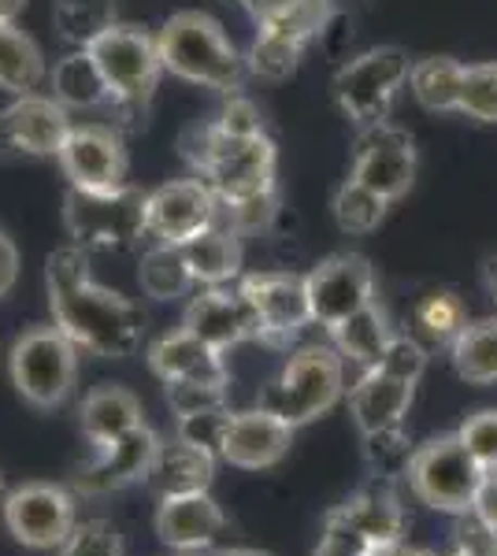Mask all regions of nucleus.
Instances as JSON below:
<instances>
[{"label":"nucleus","instance_id":"39448f33","mask_svg":"<svg viewBox=\"0 0 497 556\" xmlns=\"http://www.w3.org/2000/svg\"><path fill=\"white\" fill-rule=\"evenodd\" d=\"M346 393V361L334 345H301L283 364L278 379L260 393V408L275 412L290 427L315 424Z\"/></svg>","mask_w":497,"mask_h":556},{"label":"nucleus","instance_id":"bf43d9fd","mask_svg":"<svg viewBox=\"0 0 497 556\" xmlns=\"http://www.w3.org/2000/svg\"><path fill=\"white\" fill-rule=\"evenodd\" d=\"M0 501H4V482H0Z\"/></svg>","mask_w":497,"mask_h":556},{"label":"nucleus","instance_id":"4468645a","mask_svg":"<svg viewBox=\"0 0 497 556\" xmlns=\"http://www.w3.org/2000/svg\"><path fill=\"white\" fill-rule=\"evenodd\" d=\"M360 186L375 190L383 201H401L415 182V141L409 130L394 123H375L360 130L357 152H352V172Z\"/></svg>","mask_w":497,"mask_h":556},{"label":"nucleus","instance_id":"49530a36","mask_svg":"<svg viewBox=\"0 0 497 556\" xmlns=\"http://www.w3.org/2000/svg\"><path fill=\"white\" fill-rule=\"evenodd\" d=\"M460 519H468V527L457 534V545L449 556H497V534L486 531L475 516H460Z\"/></svg>","mask_w":497,"mask_h":556},{"label":"nucleus","instance_id":"79ce46f5","mask_svg":"<svg viewBox=\"0 0 497 556\" xmlns=\"http://www.w3.org/2000/svg\"><path fill=\"white\" fill-rule=\"evenodd\" d=\"M227 424H231V405L227 408H212V412H197V416L175 419V438H183V442L197 445V450L212 453L215 460H220Z\"/></svg>","mask_w":497,"mask_h":556},{"label":"nucleus","instance_id":"c03bdc74","mask_svg":"<svg viewBox=\"0 0 497 556\" xmlns=\"http://www.w3.org/2000/svg\"><path fill=\"white\" fill-rule=\"evenodd\" d=\"M375 367H383V371H390L405 382H420L423 371H427V349H423L420 338H412V334H394L383 353V361Z\"/></svg>","mask_w":497,"mask_h":556},{"label":"nucleus","instance_id":"ea45409f","mask_svg":"<svg viewBox=\"0 0 497 556\" xmlns=\"http://www.w3.org/2000/svg\"><path fill=\"white\" fill-rule=\"evenodd\" d=\"M275 215H278V190L264 193V197H252V201L220 204L215 223H223V227L234 230L238 238H246V235H260V230H268Z\"/></svg>","mask_w":497,"mask_h":556},{"label":"nucleus","instance_id":"5701e85b","mask_svg":"<svg viewBox=\"0 0 497 556\" xmlns=\"http://www.w3.org/2000/svg\"><path fill=\"white\" fill-rule=\"evenodd\" d=\"M415 382H405L383 367H364L357 382L349 386V416L357 424L360 438L375 434V430L401 427L412 408Z\"/></svg>","mask_w":497,"mask_h":556},{"label":"nucleus","instance_id":"cd10ccee","mask_svg":"<svg viewBox=\"0 0 497 556\" xmlns=\"http://www.w3.org/2000/svg\"><path fill=\"white\" fill-rule=\"evenodd\" d=\"M49 83H52V97H57L67 112L71 108H75V112H94V108L112 104L108 83L89 49H71L67 56L57 60Z\"/></svg>","mask_w":497,"mask_h":556},{"label":"nucleus","instance_id":"c756f323","mask_svg":"<svg viewBox=\"0 0 497 556\" xmlns=\"http://www.w3.org/2000/svg\"><path fill=\"white\" fill-rule=\"evenodd\" d=\"M45 78H49V67H45L38 41L15 23H0V89H8L12 97L38 93Z\"/></svg>","mask_w":497,"mask_h":556},{"label":"nucleus","instance_id":"f8f14e48","mask_svg":"<svg viewBox=\"0 0 497 556\" xmlns=\"http://www.w3.org/2000/svg\"><path fill=\"white\" fill-rule=\"evenodd\" d=\"M315 327L334 330L352 312L375 304V267L360 253H334L305 275Z\"/></svg>","mask_w":497,"mask_h":556},{"label":"nucleus","instance_id":"dca6fc26","mask_svg":"<svg viewBox=\"0 0 497 556\" xmlns=\"http://www.w3.org/2000/svg\"><path fill=\"white\" fill-rule=\"evenodd\" d=\"M220 215V201L201 178H171L146 193V238L164 245H186Z\"/></svg>","mask_w":497,"mask_h":556},{"label":"nucleus","instance_id":"4c0bfd02","mask_svg":"<svg viewBox=\"0 0 497 556\" xmlns=\"http://www.w3.org/2000/svg\"><path fill=\"white\" fill-rule=\"evenodd\" d=\"M457 112L475 123H497V60L464 67V89H460Z\"/></svg>","mask_w":497,"mask_h":556},{"label":"nucleus","instance_id":"e433bc0d","mask_svg":"<svg viewBox=\"0 0 497 556\" xmlns=\"http://www.w3.org/2000/svg\"><path fill=\"white\" fill-rule=\"evenodd\" d=\"M412 442L401 427H390V430H375V434H364V460H368V471L372 479L378 482H397L409 475V464H412Z\"/></svg>","mask_w":497,"mask_h":556},{"label":"nucleus","instance_id":"a19ab883","mask_svg":"<svg viewBox=\"0 0 497 556\" xmlns=\"http://www.w3.org/2000/svg\"><path fill=\"white\" fill-rule=\"evenodd\" d=\"M60 556H123V534L108 519H86L60 545Z\"/></svg>","mask_w":497,"mask_h":556},{"label":"nucleus","instance_id":"bb28decb","mask_svg":"<svg viewBox=\"0 0 497 556\" xmlns=\"http://www.w3.org/2000/svg\"><path fill=\"white\" fill-rule=\"evenodd\" d=\"M183 253L197 286H231L241 278V260H246L241 256V238L223 223H212L197 238H189Z\"/></svg>","mask_w":497,"mask_h":556},{"label":"nucleus","instance_id":"c9c22d12","mask_svg":"<svg viewBox=\"0 0 497 556\" xmlns=\"http://www.w3.org/2000/svg\"><path fill=\"white\" fill-rule=\"evenodd\" d=\"M386 208H390V201H383L375 190L360 186L357 178H346V182L334 190V201H331L334 223H338L341 235H372L378 223L386 219Z\"/></svg>","mask_w":497,"mask_h":556},{"label":"nucleus","instance_id":"aec40b11","mask_svg":"<svg viewBox=\"0 0 497 556\" xmlns=\"http://www.w3.org/2000/svg\"><path fill=\"white\" fill-rule=\"evenodd\" d=\"M294 430L286 419H278L268 408H246L231 412L227 434H223L220 460L238 471H268L286 460L294 445Z\"/></svg>","mask_w":497,"mask_h":556},{"label":"nucleus","instance_id":"4d7b16f0","mask_svg":"<svg viewBox=\"0 0 497 556\" xmlns=\"http://www.w3.org/2000/svg\"><path fill=\"white\" fill-rule=\"evenodd\" d=\"M405 556H438V553H431V549H405Z\"/></svg>","mask_w":497,"mask_h":556},{"label":"nucleus","instance_id":"72a5a7b5","mask_svg":"<svg viewBox=\"0 0 497 556\" xmlns=\"http://www.w3.org/2000/svg\"><path fill=\"white\" fill-rule=\"evenodd\" d=\"M115 0H57L52 4V30L71 49H89L108 26H115Z\"/></svg>","mask_w":497,"mask_h":556},{"label":"nucleus","instance_id":"6ab92c4d","mask_svg":"<svg viewBox=\"0 0 497 556\" xmlns=\"http://www.w3.org/2000/svg\"><path fill=\"white\" fill-rule=\"evenodd\" d=\"M160 442H164V438L149 424L134 427L131 434L101 445L94 460L75 475V486L71 490L83 493V497H104V493H120L126 486H134V482H146Z\"/></svg>","mask_w":497,"mask_h":556},{"label":"nucleus","instance_id":"2eb2a0df","mask_svg":"<svg viewBox=\"0 0 497 556\" xmlns=\"http://www.w3.org/2000/svg\"><path fill=\"white\" fill-rule=\"evenodd\" d=\"M238 290L257 312L260 323V342L286 345L290 338L301 334L312 323L309 290H305V275L294 271H252L238 278Z\"/></svg>","mask_w":497,"mask_h":556},{"label":"nucleus","instance_id":"a878e982","mask_svg":"<svg viewBox=\"0 0 497 556\" xmlns=\"http://www.w3.org/2000/svg\"><path fill=\"white\" fill-rule=\"evenodd\" d=\"M215 456L197 450V445L183 442V438H171L160 442L157 456H152V468L146 475V486L157 497H175V493H197L212 490L215 482Z\"/></svg>","mask_w":497,"mask_h":556},{"label":"nucleus","instance_id":"c85d7f7f","mask_svg":"<svg viewBox=\"0 0 497 556\" xmlns=\"http://www.w3.org/2000/svg\"><path fill=\"white\" fill-rule=\"evenodd\" d=\"M464 67L453 56H420L409 67V89L415 104L431 115H446L460 108V89H464Z\"/></svg>","mask_w":497,"mask_h":556},{"label":"nucleus","instance_id":"b1692460","mask_svg":"<svg viewBox=\"0 0 497 556\" xmlns=\"http://www.w3.org/2000/svg\"><path fill=\"white\" fill-rule=\"evenodd\" d=\"M146 361L152 367L160 382H178V379H189V382H220V386H231V367L223 364V353L212 349L208 342H201L197 334H189L186 327L178 330H167L164 338L149 345Z\"/></svg>","mask_w":497,"mask_h":556},{"label":"nucleus","instance_id":"20e7f679","mask_svg":"<svg viewBox=\"0 0 497 556\" xmlns=\"http://www.w3.org/2000/svg\"><path fill=\"white\" fill-rule=\"evenodd\" d=\"M97 67H101L108 93H112L115 115L126 123H146V112L152 104V93L160 86L164 64H160L157 34L141 30L131 23H115L89 45Z\"/></svg>","mask_w":497,"mask_h":556},{"label":"nucleus","instance_id":"8fccbe9b","mask_svg":"<svg viewBox=\"0 0 497 556\" xmlns=\"http://www.w3.org/2000/svg\"><path fill=\"white\" fill-rule=\"evenodd\" d=\"M472 516L486 527V531L497 534V475H490V479H486V486H483V493H479Z\"/></svg>","mask_w":497,"mask_h":556},{"label":"nucleus","instance_id":"f257e3e1","mask_svg":"<svg viewBox=\"0 0 497 556\" xmlns=\"http://www.w3.org/2000/svg\"><path fill=\"white\" fill-rule=\"evenodd\" d=\"M45 282H49L52 323L75 342L78 353L104 361H126L138 353L146 338V312L120 290H108L89 278L86 249L63 245L49 253Z\"/></svg>","mask_w":497,"mask_h":556},{"label":"nucleus","instance_id":"de8ad7c7","mask_svg":"<svg viewBox=\"0 0 497 556\" xmlns=\"http://www.w3.org/2000/svg\"><path fill=\"white\" fill-rule=\"evenodd\" d=\"M20 271H23L20 249H15V241L8 238V230L0 227V301H4L8 293L15 290V282H20Z\"/></svg>","mask_w":497,"mask_h":556},{"label":"nucleus","instance_id":"603ef678","mask_svg":"<svg viewBox=\"0 0 497 556\" xmlns=\"http://www.w3.org/2000/svg\"><path fill=\"white\" fill-rule=\"evenodd\" d=\"M360 556H405V542H364Z\"/></svg>","mask_w":497,"mask_h":556},{"label":"nucleus","instance_id":"f3484780","mask_svg":"<svg viewBox=\"0 0 497 556\" xmlns=\"http://www.w3.org/2000/svg\"><path fill=\"white\" fill-rule=\"evenodd\" d=\"M71 127H75L71 112L52 93H23L0 112V152L4 156H57Z\"/></svg>","mask_w":497,"mask_h":556},{"label":"nucleus","instance_id":"7ed1b4c3","mask_svg":"<svg viewBox=\"0 0 497 556\" xmlns=\"http://www.w3.org/2000/svg\"><path fill=\"white\" fill-rule=\"evenodd\" d=\"M160 64L167 75L183 78V83L215 89V93H241L249 75L246 56L238 45L227 38L220 20L208 12H175L157 30Z\"/></svg>","mask_w":497,"mask_h":556},{"label":"nucleus","instance_id":"09e8293b","mask_svg":"<svg viewBox=\"0 0 497 556\" xmlns=\"http://www.w3.org/2000/svg\"><path fill=\"white\" fill-rule=\"evenodd\" d=\"M312 556H360V542L341 531H331V527H323V538L320 545H315Z\"/></svg>","mask_w":497,"mask_h":556},{"label":"nucleus","instance_id":"0eeeda50","mask_svg":"<svg viewBox=\"0 0 497 556\" xmlns=\"http://www.w3.org/2000/svg\"><path fill=\"white\" fill-rule=\"evenodd\" d=\"M409 52L397 45H375L338 67L331 83L334 104L357 130H368L375 123H390L394 101L409 86Z\"/></svg>","mask_w":497,"mask_h":556},{"label":"nucleus","instance_id":"37998d69","mask_svg":"<svg viewBox=\"0 0 497 556\" xmlns=\"http://www.w3.org/2000/svg\"><path fill=\"white\" fill-rule=\"evenodd\" d=\"M457 438L468 445V453L486 468V475H497V408H483L460 424Z\"/></svg>","mask_w":497,"mask_h":556},{"label":"nucleus","instance_id":"ddd939ff","mask_svg":"<svg viewBox=\"0 0 497 556\" xmlns=\"http://www.w3.org/2000/svg\"><path fill=\"white\" fill-rule=\"evenodd\" d=\"M57 164L67 175L71 190L108 193V190H123L131 182V160H126L120 130L104 127V123L71 127L67 141L57 152Z\"/></svg>","mask_w":497,"mask_h":556},{"label":"nucleus","instance_id":"6e6552de","mask_svg":"<svg viewBox=\"0 0 497 556\" xmlns=\"http://www.w3.org/2000/svg\"><path fill=\"white\" fill-rule=\"evenodd\" d=\"M8 371L12 386L30 408L52 412L67 405L78 382V349L67 334L49 323V327H30L12 342L8 353Z\"/></svg>","mask_w":497,"mask_h":556},{"label":"nucleus","instance_id":"f03ea898","mask_svg":"<svg viewBox=\"0 0 497 556\" xmlns=\"http://www.w3.org/2000/svg\"><path fill=\"white\" fill-rule=\"evenodd\" d=\"M183 156L220 204L275 193L278 149L268 138V130L238 138V134L215 127V119L197 123L183 134Z\"/></svg>","mask_w":497,"mask_h":556},{"label":"nucleus","instance_id":"1a4fd4ad","mask_svg":"<svg viewBox=\"0 0 497 556\" xmlns=\"http://www.w3.org/2000/svg\"><path fill=\"white\" fill-rule=\"evenodd\" d=\"M63 227L71 245L86 253H123L146 238V193L131 182L123 190L89 193L67 190L63 197Z\"/></svg>","mask_w":497,"mask_h":556},{"label":"nucleus","instance_id":"864d4df0","mask_svg":"<svg viewBox=\"0 0 497 556\" xmlns=\"http://www.w3.org/2000/svg\"><path fill=\"white\" fill-rule=\"evenodd\" d=\"M26 12V0H0V23H15Z\"/></svg>","mask_w":497,"mask_h":556},{"label":"nucleus","instance_id":"9b49d317","mask_svg":"<svg viewBox=\"0 0 497 556\" xmlns=\"http://www.w3.org/2000/svg\"><path fill=\"white\" fill-rule=\"evenodd\" d=\"M4 527L23 549H60L78 527L75 513V490L60 486V482H23V486L8 490L0 501Z\"/></svg>","mask_w":497,"mask_h":556},{"label":"nucleus","instance_id":"2f4dec72","mask_svg":"<svg viewBox=\"0 0 497 556\" xmlns=\"http://www.w3.org/2000/svg\"><path fill=\"white\" fill-rule=\"evenodd\" d=\"M138 282L152 301H178L189 290H197L183 245H164V241H152V249L141 253Z\"/></svg>","mask_w":497,"mask_h":556},{"label":"nucleus","instance_id":"393cba45","mask_svg":"<svg viewBox=\"0 0 497 556\" xmlns=\"http://www.w3.org/2000/svg\"><path fill=\"white\" fill-rule=\"evenodd\" d=\"M141 424H146V412H141L138 393H131L126 386H115V382L94 386L83 397V405H78V427H83L86 442L94 445V450L131 434V430Z\"/></svg>","mask_w":497,"mask_h":556},{"label":"nucleus","instance_id":"473e14b6","mask_svg":"<svg viewBox=\"0 0 497 556\" xmlns=\"http://www.w3.org/2000/svg\"><path fill=\"white\" fill-rule=\"evenodd\" d=\"M449 361H453V371L464 382L472 386L497 382V316L468 323L457 334V342L449 345Z\"/></svg>","mask_w":497,"mask_h":556},{"label":"nucleus","instance_id":"13d9d810","mask_svg":"<svg viewBox=\"0 0 497 556\" xmlns=\"http://www.w3.org/2000/svg\"><path fill=\"white\" fill-rule=\"evenodd\" d=\"M178 556H204V553H178Z\"/></svg>","mask_w":497,"mask_h":556},{"label":"nucleus","instance_id":"6e6d98bb","mask_svg":"<svg viewBox=\"0 0 497 556\" xmlns=\"http://www.w3.org/2000/svg\"><path fill=\"white\" fill-rule=\"evenodd\" d=\"M490 293H494V301H497V264H490Z\"/></svg>","mask_w":497,"mask_h":556},{"label":"nucleus","instance_id":"a18cd8bd","mask_svg":"<svg viewBox=\"0 0 497 556\" xmlns=\"http://www.w3.org/2000/svg\"><path fill=\"white\" fill-rule=\"evenodd\" d=\"M215 127L227 130V134H238V138H246V134H264V119H260L257 104H252L249 97L231 93L227 104H223L220 115H215Z\"/></svg>","mask_w":497,"mask_h":556},{"label":"nucleus","instance_id":"3c124183","mask_svg":"<svg viewBox=\"0 0 497 556\" xmlns=\"http://www.w3.org/2000/svg\"><path fill=\"white\" fill-rule=\"evenodd\" d=\"M227 4H238L252 23H264L278 4H286V0H227Z\"/></svg>","mask_w":497,"mask_h":556},{"label":"nucleus","instance_id":"a211bd4d","mask_svg":"<svg viewBox=\"0 0 497 556\" xmlns=\"http://www.w3.org/2000/svg\"><path fill=\"white\" fill-rule=\"evenodd\" d=\"M183 327L189 334H197L220 353L241 345V342H260V323L252 304L238 286H201L194 298L186 301Z\"/></svg>","mask_w":497,"mask_h":556},{"label":"nucleus","instance_id":"f704fd0d","mask_svg":"<svg viewBox=\"0 0 497 556\" xmlns=\"http://www.w3.org/2000/svg\"><path fill=\"white\" fill-rule=\"evenodd\" d=\"M415 334L431 345H453L457 334L468 327V308L453 290H431L412 308Z\"/></svg>","mask_w":497,"mask_h":556},{"label":"nucleus","instance_id":"412c9836","mask_svg":"<svg viewBox=\"0 0 497 556\" xmlns=\"http://www.w3.org/2000/svg\"><path fill=\"white\" fill-rule=\"evenodd\" d=\"M323 527L341 531L364 542H405V508L397 501L394 482H364L357 493H349L341 505H334Z\"/></svg>","mask_w":497,"mask_h":556},{"label":"nucleus","instance_id":"423d86ee","mask_svg":"<svg viewBox=\"0 0 497 556\" xmlns=\"http://www.w3.org/2000/svg\"><path fill=\"white\" fill-rule=\"evenodd\" d=\"M405 479H409V490L415 497L435 513L472 516L490 475L468 453V445L457 434H438L431 442L415 445Z\"/></svg>","mask_w":497,"mask_h":556},{"label":"nucleus","instance_id":"4be33fe9","mask_svg":"<svg viewBox=\"0 0 497 556\" xmlns=\"http://www.w3.org/2000/svg\"><path fill=\"white\" fill-rule=\"evenodd\" d=\"M157 538L175 553H204L215 545V538L227 531V516H223L220 501L208 490L197 493H175V497H160L157 505Z\"/></svg>","mask_w":497,"mask_h":556},{"label":"nucleus","instance_id":"7c9ffc66","mask_svg":"<svg viewBox=\"0 0 497 556\" xmlns=\"http://www.w3.org/2000/svg\"><path fill=\"white\" fill-rule=\"evenodd\" d=\"M334 349L341 353V361H352L360 367H375L383 361L386 345H390L394 330L386 327V316L378 304H368V308L352 312L349 319H341L338 327L327 330Z\"/></svg>","mask_w":497,"mask_h":556},{"label":"nucleus","instance_id":"5fc2aeb1","mask_svg":"<svg viewBox=\"0 0 497 556\" xmlns=\"http://www.w3.org/2000/svg\"><path fill=\"white\" fill-rule=\"evenodd\" d=\"M215 556H271V553H264V549H220Z\"/></svg>","mask_w":497,"mask_h":556},{"label":"nucleus","instance_id":"58836bf2","mask_svg":"<svg viewBox=\"0 0 497 556\" xmlns=\"http://www.w3.org/2000/svg\"><path fill=\"white\" fill-rule=\"evenodd\" d=\"M164 397H167L171 416L183 419V416H197V412L227 408L231 405V386L178 379V382H164Z\"/></svg>","mask_w":497,"mask_h":556},{"label":"nucleus","instance_id":"9d476101","mask_svg":"<svg viewBox=\"0 0 497 556\" xmlns=\"http://www.w3.org/2000/svg\"><path fill=\"white\" fill-rule=\"evenodd\" d=\"M338 15V0H286L264 23H257V38H252L246 64L257 78L268 83H283L290 78L309 45L320 38Z\"/></svg>","mask_w":497,"mask_h":556}]
</instances>
